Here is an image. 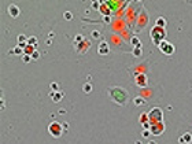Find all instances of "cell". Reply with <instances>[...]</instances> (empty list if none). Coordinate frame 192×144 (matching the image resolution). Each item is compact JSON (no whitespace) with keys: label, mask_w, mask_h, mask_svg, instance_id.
Segmentation results:
<instances>
[{"label":"cell","mask_w":192,"mask_h":144,"mask_svg":"<svg viewBox=\"0 0 192 144\" xmlns=\"http://www.w3.org/2000/svg\"><path fill=\"white\" fill-rule=\"evenodd\" d=\"M107 91H109V95H110V98H111V100L115 102L117 104L125 106V104L128 103V100H129V93H128V91L124 89V88L111 87V88H109Z\"/></svg>","instance_id":"6da1fadb"},{"label":"cell","mask_w":192,"mask_h":144,"mask_svg":"<svg viewBox=\"0 0 192 144\" xmlns=\"http://www.w3.org/2000/svg\"><path fill=\"white\" fill-rule=\"evenodd\" d=\"M148 22H150V15H148L147 10H145L144 4H143V6H141V11L139 12L137 19H136V22H135V32H136V33L141 32L144 28H147Z\"/></svg>","instance_id":"7a4b0ae2"},{"label":"cell","mask_w":192,"mask_h":144,"mask_svg":"<svg viewBox=\"0 0 192 144\" xmlns=\"http://www.w3.org/2000/svg\"><path fill=\"white\" fill-rule=\"evenodd\" d=\"M150 36H151V40L159 45L162 41L165 40V37H166V30L163 28H159V26H154L150 30Z\"/></svg>","instance_id":"3957f363"},{"label":"cell","mask_w":192,"mask_h":144,"mask_svg":"<svg viewBox=\"0 0 192 144\" xmlns=\"http://www.w3.org/2000/svg\"><path fill=\"white\" fill-rule=\"evenodd\" d=\"M65 126L67 128V125H62L61 122H58V121H52L51 123H50V126H48V132L51 133V136H54L55 139H59L61 136L63 134V132H65Z\"/></svg>","instance_id":"277c9868"},{"label":"cell","mask_w":192,"mask_h":144,"mask_svg":"<svg viewBox=\"0 0 192 144\" xmlns=\"http://www.w3.org/2000/svg\"><path fill=\"white\" fill-rule=\"evenodd\" d=\"M148 121L150 123H159L163 121V111H162V108L159 107H154L151 110L150 113H148Z\"/></svg>","instance_id":"5b68a950"},{"label":"cell","mask_w":192,"mask_h":144,"mask_svg":"<svg viewBox=\"0 0 192 144\" xmlns=\"http://www.w3.org/2000/svg\"><path fill=\"white\" fill-rule=\"evenodd\" d=\"M150 132L151 134H154V136H159L165 132V123L163 122H159V123H152L150 128Z\"/></svg>","instance_id":"8992f818"},{"label":"cell","mask_w":192,"mask_h":144,"mask_svg":"<svg viewBox=\"0 0 192 144\" xmlns=\"http://www.w3.org/2000/svg\"><path fill=\"white\" fill-rule=\"evenodd\" d=\"M159 50L163 54H166V55H171L174 52V45L171 43H169V41H162L161 44H159Z\"/></svg>","instance_id":"52a82bcc"},{"label":"cell","mask_w":192,"mask_h":144,"mask_svg":"<svg viewBox=\"0 0 192 144\" xmlns=\"http://www.w3.org/2000/svg\"><path fill=\"white\" fill-rule=\"evenodd\" d=\"M89 47H91V41L87 40V39H84L83 41L77 43V45H76V50H77L80 54H85V51L88 50Z\"/></svg>","instance_id":"ba28073f"},{"label":"cell","mask_w":192,"mask_h":144,"mask_svg":"<svg viewBox=\"0 0 192 144\" xmlns=\"http://www.w3.org/2000/svg\"><path fill=\"white\" fill-rule=\"evenodd\" d=\"M135 82H136V85L137 87H147V76L145 74H136V77H135Z\"/></svg>","instance_id":"9c48e42d"},{"label":"cell","mask_w":192,"mask_h":144,"mask_svg":"<svg viewBox=\"0 0 192 144\" xmlns=\"http://www.w3.org/2000/svg\"><path fill=\"white\" fill-rule=\"evenodd\" d=\"M98 52L100 54V55H107V54L110 52L109 44H107L106 41H102V43L99 44V47H98Z\"/></svg>","instance_id":"30bf717a"},{"label":"cell","mask_w":192,"mask_h":144,"mask_svg":"<svg viewBox=\"0 0 192 144\" xmlns=\"http://www.w3.org/2000/svg\"><path fill=\"white\" fill-rule=\"evenodd\" d=\"M19 12H21V10L18 8V6H15V4H10V6H8V14H10L11 17L17 18V17L19 15Z\"/></svg>","instance_id":"8fae6325"},{"label":"cell","mask_w":192,"mask_h":144,"mask_svg":"<svg viewBox=\"0 0 192 144\" xmlns=\"http://www.w3.org/2000/svg\"><path fill=\"white\" fill-rule=\"evenodd\" d=\"M166 23H167L166 19H165L163 17H159L155 22V26H159V28H163V29H165V28H166Z\"/></svg>","instance_id":"7c38bea8"},{"label":"cell","mask_w":192,"mask_h":144,"mask_svg":"<svg viewBox=\"0 0 192 144\" xmlns=\"http://www.w3.org/2000/svg\"><path fill=\"white\" fill-rule=\"evenodd\" d=\"M192 140H191V133H187V134H184L181 139H180V143L181 144H185V143H191Z\"/></svg>","instance_id":"4fadbf2b"},{"label":"cell","mask_w":192,"mask_h":144,"mask_svg":"<svg viewBox=\"0 0 192 144\" xmlns=\"http://www.w3.org/2000/svg\"><path fill=\"white\" fill-rule=\"evenodd\" d=\"M33 52H34V48H33V45H26L25 48H23V54H26V55H33Z\"/></svg>","instance_id":"5bb4252c"},{"label":"cell","mask_w":192,"mask_h":144,"mask_svg":"<svg viewBox=\"0 0 192 144\" xmlns=\"http://www.w3.org/2000/svg\"><path fill=\"white\" fill-rule=\"evenodd\" d=\"M62 98H63L62 92H56V93L52 95V100H54V102H59V100H62Z\"/></svg>","instance_id":"9a60e30c"},{"label":"cell","mask_w":192,"mask_h":144,"mask_svg":"<svg viewBox=\"0 0 192 144\" xmlns=\"http://www.w3.org/2000/svg\"><path fill=\"white\" fill-rule=\"evenodd\" d=\"M139 121H140L141 125H143V123H145V122H150V121H148V114H145V113L140 114V119H139Z\"/></svg>","instance_id":"2e32d148"},{"label":"cell","mask_w":192,"mask_h":144,"mask_svg":"<svg viewBox=\"0 0 192 144\" xmlns=\"http://www.w3.org/2000/svg\"><path fill=\"white\" fill-rule=\"evenodd\" d=\"M26 44H28V45H33V44L36 45V44H37V37H34V36L29 37V39H28V43H26Z\"/></svg>","instance_id":"e0dca14e"},{"label":"cell","mask_w":192,"mask_h":144,"mask_svg":"<svg viewBox=\"0 0 192 144\" xmlns=\"http://www.w3.org/2000/svg\"><path fill=\"white\" fill-rule=\"evenodd\" d=\"M22 52H23V50H21V47H15L14 50H10V54H22Z\"/></svg>","instance_id":"ac0fdd59"},{"label":"cell","mask_w":192,"mask_h":144,"mask_svg":"<svg viewBox=\"0 0 192 144\" xmlns=\"http://www.w3.org/2000/svg\"><path fill=\"white\" fill-rule=\"evenodd\" d=\"M132 44L136 45V48H140L141 47V44L139 43V39H137V37H132Z\"/></svg>","instance_id":"d6986e66"},{"label":"cell","mask_w":192,"mask_h":144,"mask_svg":"<svg viewBox=\"0 0 192 144\" xmlns=\"http://www.w3.org/2000/svg\"><path fill=\"white\" fill-rule=\"evenodd\" d=\"M84 91H85V92H91V91H92V85H91V84H85V85H84Z\"/></svg>","instance_id":"ffe728a7"},{"label":"cell","mask_w":192,"mask_h":144,"mask_svg":"<svg viewBox=\"0 0 192 144\" xmlns=\"http://www.w3.org/2000/svg\"><path fill=\"white\" fill-rule=\"evenodd\" d=\"M22 59H23V62H25V63H28V62H29V61L32 59V56H29V55L23 54V55H22Z\"/></svg>","instance_id":"44dd1931"},{"label":"cell","mask_w":192,"mask_h":144,"mask_svg":"<svg viewBox=\"0 0 192 144\" xmlns=\"http://www.w3.org/2000/svg\"><path fill=\"white\" fill-rule=\"evenodd\" d=\"M141 103H144V100H143L140 96H137V98L135 99V104H141Z\"/></svg>","instance_id":"7402d4cb"},{"label":"cell","mask_w":192,"mask_h":144,"mask_svg":"<svg viewBox=\"0 0 192 144\" xmlns=\"http://www.w3.org/2000/svg\"><path fill=\"white\" fill-rule=\"evenodd\" d=\"M39 58H40V54H39L37 51H34L33 52V55H32V59H39Z\"/></svg>","instance_id":"603a6c76"},{"label":"cell","mask_w":192,"mask_h":144,"mask_svg":"<svg viewBox=\"0 0 192 144\" xmlns=\"http://www.w3.org/2000/svg\"><path fill=\"white\" fill-rule=\"evenodd\" d=\"M150 133H151L150 130H144V129H143V133H141V134H143L144 137H148V136H150Z\"/></svg>","instance_id":"cb8c5ba5"},{"label":"cell","mask_w":192,"mask_h":144,"mask_svg":"<svg viewBox=\"0 0 192 144\" xmlns=\"http://www.w3.org/2000/svg\"><path fill=\"white\" fill-rule=\"evenodd\" d=\"M65 18H67V19L70 21V19H72V12H69V11H67V12H65Z\"/></svg>","instance_id":"d4e9b609"},{"label":"cell","mask_w":192,"mask_h":144,"mask_svg":"<svg viewBox=\"0 0 192 144\" xmlns=\"http://www.w3.org/2000/svg\"><path fill=\"white\" fill-rule=\"evenodd\" d=\"M51 88L56 91V89H58V84H56V82H52V84H51Z\"/></svg>","instance_id":"484cf974"},{"label":"cell","mask_w":192,"mask_h":144,"mask_svg":"<svg viewBox=\"0 0 192 144\" xmlns=\"http://www.w3.org/2000/svg\"><path fill=\"white\" fill-rule=\"evenodd\" d=\"M140 55V48H136L135 50V56H139Z\"/></svg>","instance_id":"4316f807"},{"label":"cell","mask_w":192,"mask_h":144,"mask_svg":"<svg viewBox=\"0 0 192 144\" xmlns=\"http://www.w3.org/2000/svg\"><path fill=\"white\" fill-rule=\"evenodd\" d=\"M148 144H156V143H154V141H150V143H148Z\"/></svg>","instance_id":"83f0119b"}]
</instances>
